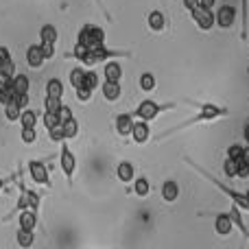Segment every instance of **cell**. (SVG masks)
I'll return each instance as SVG.
<instances>
[{"label": "cell", "mask_w": 249, "mask_h": 249, "mask_svg": "<svg viewBox=\"0 0 249 249\" xmlns=\"http://www.w3.org/2000/svg\"><path fill=\"white\" fill-rule=\"evenodd\" d=\"M188 105H195V107H199V112L195 114L193 118H188V121L175 124V127H171L168 131H164L162 136H158L155 140H162V138L171 136V133H177L181 131V129H188V127H195V124H201V123H212V121H219V118H225L230 114L228 107H221V105H214V103H197V101H186Z\"/></svg>", "instance_id": "cell-1"}, {"label": "cell", "mask_w": 249, "mask_h": 249, "mask_svg": "<svg viewBox=\"0 0 249 249\" xmlns=\"http://www.w3.org/2000/svg\"><path fill=\"white\" fill-rule=\"evenodd\" d=\"M186 162H188V164H190V166H193V168H195V171H197V173H199V175H201V177H206V179H208V181H210V184H212V186H216V188H219V190H221V193H223V195H228V197H230V199H232V203H234V206H236V208H241V210H245V212H249V201H247L245 193H238V190L230 188V186H228V184H223V181H221V179H216V177H214V175H210V173H208V171H206V168H201V166H199V164H197V162H195V160L186 158Z\"/></svg>", "instance_id": "cell-2"}, {"label": "cell", "mask_w": 249, "mask_h": 249, "mask_svg": "<svg viewBox=\"0 0 249 249\" xmlns=\"http://www.w3.org/2000/svg\"><path fill=\"white\" fill-rule=\"evenodd\" d=\"M175 107H177V103H155L153 99H144V101H140V105H138L131 114H133V118H138V121L151 123L162 112H171V109H175Z\"/></svg>", "instance_id": "cell-3"}, {"label": "cell", "mask_w": 249, "mask_h": 249, "mask_svg": "<svg viewBox=\"0 0 249 249\" xmlns=\"http://www.w3.org/2000/svg\"><path fill=\"white\" fill-rule=\"evenodd\" d=\"M77 44L83 48H88V51L105 46V31L96 24H83L81 31H79V35H77Z\"/></svg>", "instance_id": "cell-4"}, {"label": "cell", "mask_w": 249, "mask_h": 249, "mask_svg": "<svg viewBox=\"0 0 249 249\" xmlns=\"http://www.w3.org/2000/svg\"><path fill=\"white\" fill-rule=\"evenodd\" d=\"M59 168L64 173L66 181L68 186H72V179H74V173H77V155L72 153V149L68 146V142H61V151H59Z\"/></svg>", "instance_id": "cell-5"}, {"label": "cell", "mask_w": 249, "mask_h": 249, "mask_svg": "<svg viewBox=\"0 0 249 249\" xmlns=\"http://www.w3.org/2000/svg\"><path fill=\"white\" fill-rule=\"evenodd\" d=\"M26 168H29V175L31 179L35 181V184L39 186H46V188H51V177H48V166L42 162V160H29L26 162Z\"/></svg>", "instance_id": "cell-6"}, {"label": "cell", "mask_w": 249, "mask_h": 249, "mask_svg": "<svg viewBox=\"0 0 249 249\" xmlns=\"http://www.w3.org/2000/svg\"><path fill=\"white\" fill-rule=\"evenodd\" d=\"M234 22H236V9L232 4H221L214 11V24L219 29H230Z\"/></svg>", "instance_id": "cell-7"}, {"label": "cell", "mask_w": 249, "mask_h": 249, "mask_svg": "<svg viewBox=\"0 0 249 249\" xmlns=\"http://www.w3.org/2000/svg\"><path fill=\"white\" fill-rule=\"evenodd\" d=\"M190 16H193L195 24H197L201 31H210L212 26H214V11H210V9L197 7L193 13H190Z\"/></svg>", "instance_id": "cell-8"}, {"label": "cell", "mask_w": 249, "mask_h": 249, "mask_svg": "<svg viewBox=\"0 0 249 249\" xmlns=\"http://www.w3.org/2000/svg\"><path fill=\"white\" fill-rule=\"evenodd\" d=\"M133 124H136V118H133V114H129V112L118 114V116H116V121H114V127H116V133H118V136H123V138L131 136V131H133Z\"/></svg>", "instance_id": "cell-9"}, {"label": "cell", "mask_w": 249, "mask_h": 249, "mask_svg": "<svg viewBox=\"0 0 249 249\" xmlns=\"http://www.w3.org/2000/svg\"><path fill=\"white\" fill-rule=\"evenodd\" d=\"M232 230H234V223H232L230 212H219V214L214 216V232L219 234V236H230Z\"/></svg>", "instance_id": "cell-10"}, {"label": "cell", "mask_w": 249, "mask_h": 249, "mask_svg": "<svg viewBox=\"0 0 249 249\" xmlns=\"http://www.w3.org/2000/svg\"><path fill=\"white\" fill-rule=\"evenodd\" d=\"M131 140L136 142V144H146V142L151 140V127H149V123L136 121V124H133V131H131Z\"/></svg>", "instance_id": "cell-11"}, {"label": "cell", "mask_w": 249, "mask_h": 249, "mask_svg": "<svg viewBox=\"0 0 249 249\" xmlns=\"http://www.w3.org/2000/svg\"><path fill=\"white\" fill-rule=\"evenodd\" d=\"M44 61L46 59H44L42 46H39V44H31V46L26 48V64H29V68H33V70L42 68Z\"/></svg>", "instance_id": "cell-12"}, {"label": "cell", "mask_w": 249, "mask_h": 249, "mask_svg": "<svg viewBox=\"0 0 249 249\" xmlns=\"http://www.w3.org/2000/svg\"><path fill=\"white\" fill-rule=\"evenodd\" d=\"M103 79L105 81H114V83H121L123 79V66L118 59H112L103 66Z\"/></svg>", "instance_id": "cell-13"}, {"label": "cell", "mask_w": 249, "mask_h": 249, "mask_svg": "<svg viewBox=\"0 0 249 249\" xmlns=\"http://www.w3.org/2000/svg\"><path fill=\"white\" fill-rule=\"evenodd\" d=\"M101 94H103V99L107 101V103H116V101L121 99V94H123V88H121V83L103 81L101 83Z\"/></svg>", "instance_id": "cell-14"}, {"label": "cell", "mask_w": 249, "mask_h": 249, "mask_svg": "<svg viewBox=\"0 0 249 249\" xmlns=\"http://www.w3.org/2000/svg\"><path fill=\"white\" fill-rule=\"evenodd\" d=\"M116 177L123 184H131V181L136 179V166H133L131 162H127V160H123L116 166Z\"/></svg>", "instance_id": "cell-15"}, {"label": "cell", "mask_w": 249, "mask_h": 249, "mask_svg": "<svg viewBox=\"0 0 249 249\" xmlns=\"http://www.w3.org/2000/svg\"><path fill=\"white\" fill-rule=\"evenodd\" d=\"M162 199L166 203H175L179 199V184L175 179H166L162 184Z\"/></svg>", "instance_id": "cell-16"}, {"label": "cell", "mask_w": 249, "mask_h": 249, "mask_svg": "<svg viewBox=\"0 0 249 249\" xmlns=\"http://www.w3.org/2000/svg\"><path fill=\"white\" fill-rule=\"evenodd\" d=\"M35 225H37V212L24 210L18 214V230H29V232H33Z\"/></svg>", "instance_id": "cell-17"}, {"label": "cell", "mask_w": 249, "mask_h": 249, "mask_svg": "<svg viewBox=\"0 0 249 249\" xmlns=\"http://www.w3.org/2000/svg\"><path fill=\"white\" fill-rule=\"evenodd\" d=\"M0 70L11 77H16V64H13V57H11V51L7 46H0Z\"/></svg>", "instance_id": "cell-18"}, {"label": "cell", "mask_w": 249, "mask_h": 249, "mask_svg": "<svg viewBox=\"0 0 249 249\" xmlns=\"http://www.w3.org/2000/svg\"><path fill=\"white\" fill-rule=\"evenodd\" d=\"M146 24H149L151 31H155V33H160V31L166 29V18H164L162 11H158V9H153V11L146 16Z\"/></svg>", "instance_id": "cell-19"}, {"label": "cell", "mask_w": 249, "mask_h": 249, "mask_svg": "<svg viewBox=\"0 0 249 249\" xmlns=\"http://www.w3.org/2000/svg\"><path fill=\"white\" fill-rule=\"evenodd\" d=\"M29 88H31V79L26 77V74H16L13 77V83H11V90H13V94L16 96H24V94H29Z\"/></svg>", "instance_id": "cell-20"}, {"label": "cell", "mask_w": 249, "mask_h": 249, "mask_svg": "<svg viewBox=\"0 0 249 249\" xmlns=\"http://www.w3.org/2000/svg\"><path fill=\"white\" fill-rule=\"evenodd\" d=\"M44 92H46V96H51V99H64V83H61V79H57V77L48 79Z\"/></svg>", "instance_id": "cell-21"}, {"label": "cell", "mask_w": 249, "mask_h": 249, "mask_svg": "<svg viewBox=\"0 0 249 249\" xmlns=\"http://www.w3.org/2000/svg\"><path fill=\"white\" fill-rule=\"evenodd\" d=\"M57 39H59V31L55 29V24H44L39 29V42L42 44H53L55 46Z\"/></svg>", "instance_id": "cell-22"}, {"label": "cell", "mask_w": 249, "mask_h": 249, "mask_svg": "<svg viewBox=\"0 0 249 249\" xmlns=\"http://www.w3.org/2000/svg\"><path fill=\"white\" fill-rule=\"evenodd\" d=\"M249 37V0H241V39Z\"/></svg>", "instance_id": "cell-23"}, {"label": "cell", "mask_w": 249, "mask_h": 249, "mask_svg": "<svg viewBox=\"0 0 249 249\" xmlns=\"http://www.w3.org/2000/svg\"><path fill=\"white\" fill-rule=\"evenodd\" d=\"M22 112H24V109H22L20 105H18L16 96H13V101H9V103L4 105V118H7L9 123H18V121H20Z\"/></svg>", "instance_id": "cell-24"}, {"label": "cell", "mask_w": 249, "mask_h": 249, "mask_svg": "<svg viewBox=\"0 0 249 249\" xmlns=\"http://www.w3.org/2000/svg\"><path fill=\"white\" fill-rule=\"evenodd\" d=\"M83 88H88L90 92H96L101 88V77L94 68H86V77H83Z\"/></svg>", "instance_id": "cell-25"}, {"label": "cell", "mask_w": 249, "mask_h": 249, "mask_svg": "<svg viewBox=\"0 0 249 249\" xmlns=\"http://www.w3.org/2000/svg\"><path fill=\"white\" fill-rule=\"evenodd\" d=\"M230 216H232V223L236 225L238 230H241V234H243V238L245 241H249V228L245 225V221H243V214H241V208H236V206H232V210H230Z\"/></svg>", "instance_id": "cell-26"}, {"label": "cell", "mask_w": 249, "mask_h": 249, "mask_svg": "<svg viewBox=\"0 0 249 249\" xmlns=\"http://www.w3.org/2000/svg\"><path fill=\"white\" fill-rule=\"evenodd\" d=\"M16 243H18V247H20V249H31L35 245V234L29 232V230H18Z\"/></svg>", "instance_id": "cell-27"}, {"label": "cell", "mask_w": 249, "mask_h": 249, "mask_svg": "<svg viewBox=\"0 0 249 249\" xmlns=\"http://www.w3.org/2000/svg\"><path fill=\"white\" fill-rule=\"evenodd\" d=\"M37 121H39V114L37 112H33V109H24L18 123H20L22 129H35V127H37Z\"/></svg>", "instance_id": "cell-28"}, {"label": "cell", "mask_w": 249, "mask_h": 249, "mask_svg": "<svg viewBox=\"0 0 249 249\" xmlns=\"http://www.w3.org/2000/svg\"><path fill=\"white\" fill-rule=\"evenodd\" d=\"M61 133H64V140L68 142V140H72V138H77L79 136V123H77V118H70V121H66V123H61Z\"/></svg>", "instance_id": "cell-29"}, {"label": "cell", "mask_w": 249, "mask_h": 249, "mask_svg": "<svg viewBox=\"0 0 249 249\" xmlns=\"http://www.w3.org/2000/svg\"><path fill=\"white\" fill-rule=\"evenodd\" d=\"M133 193H136V197L144 199L151 195V181L146 179V177H138V179H133Z\"/></svg>", "instance_id": "cell-30"}, {"label": "cell", "mask_w": 249, "mask_h": 249, "mask_svg": "<svg viewBox=\"0 0 249 249\" xmlns=\"http://www.w3.org/2000/svg\"><path fill=\"white\" fill-rule=\"evenodd\" d=\"M83 77H86V68H83V66L72 68V70H70V86H72L74 90L83 88Z\"/></svg>", "instance_id": "cell-31"}, {"label": "cell", "mask_w": 249, "mask_h": 249, "mask_svg": "<svg viewBox=\"0 0 249 249\" xmlns=\"http://www.w3.org/2000/svg\"><path fill=\"white\" fill-rule=\"evenodd\" d=\"M155 86H158V81H155L153 72H142L140 74V90L142 92H153Z\"/></svg>", "instance_id": "cell-32"}, {"label": "cell", "mask_w": 249, "mask_h": 249, "mask_svg": "<svg viewBox=\"0 0 249 249\" xmlns=\"http://www.w3.org/2000/svg\"><path fill=\"white\" fill-rule=\"evenodd\" d=\"M26 193V203H29V210L37 212L39 206H42V199H39V195L35 193V190H24Z\"/></svg>", "instance_id": "cell-33"}, {"label": "cell", "mask_w": 249, "mask_h": 249, "mask_svg": "<svg viewBox=\"0 0 249 249\" xmlns=\"http://www.w3.org/2000/svg\"><path fill=\"white\" fill-rule=\"evenodd\" d=\"M42 123H44V127H46V131H51V129H55V127H59V116L57 114H51V112H44L42 114Z\"/></svg>", "instance_id": "cell-34"}, {"label": "cell", "mask_w": 249, "mask_h": 249, "mask_svg": "<svg viewBox=\"0 0 249 249\" xmlns=\"http://www.w3.org/2000/svg\"><path fill=\"white\" fill-rule=\"evenodd\" d=\"M61 99H51V96H46L44 99V112H51V114H59L61 109Z\"/></svg>", "instance_id": "cell-35"}, {"label": "cell", "mask_w": 249, "mask_h": 249, "mask_svg": "<svg viewBox=\"0 0 249 249\" xmlns=\"http://www.w3.org/2000/svg\"><path fill=\"white\" fill-rule=\"evenodd\" d=\"M223 171H225V175H228V177H236V175H238V162H236V160L225 158Z\"/></svg>", "instance_id": "cell-36"}, {"label": "cell", "mask_w": 249, "mask_h": 249, "mask_svg": "<svg viewBox=\"0 0 249 249\" xmlns=\"http://www.w3.org/2000/svg\"><path fill=\"white\" fill-rule=\"evenodd\" d=\"M20 138H22L24 144H35V140H37V131H35V129H22Z\"/></svg>", "instance_id": "cell-37"}, {"label": "cell", "mask_w": 249, "mask_h": 249, "mask_svg": "<svg viewBox=\"0 0 249 249\" xmlns=\"http://www.w3.org/2000/svg\"><path fill=\"white\" fill-rule=\"evenodd\" d=\"M243 149H245V146L243 144H230V149H228V158L230 160H241V155H243Z\"/></svg>", "instance_id": "cell-38"}, {"label": "cell", "mask_w": 249, "mask_h": 249, "mask_svg": "<svg viewBox=\"0 0 249 249\" xmlns=\"http://www.w3.org/2000/svg\"><path fill=\"white\" fill-rule=\"evenodd\" d=\"M74 94H77L79 103H88V101L92 99V94H94V92H90L88 88H79V90H74Z\"/></svg>", "instance_id": "cell-39"}, {"label": "cell", "mask_w": 249, "mask_h": 249, "mask_svg": "<svg viewBox=\"0 0 249 249\" xmlns=\"http://www.w3.org/2000/svg\"><path fill=\"white\" fill-rule=\"evenodd\" d=\"M11 83H13V77L7 72L0 70V90H11Z\"/></svg>", "instance_id": "cell-40"}, {"label": "cell", "mask_w": 249, "mask_h": 249, "mask_svg": "<svg viewBox=\"0 0 249 249\" xmlns=\"http://www.w3.org/2000/svg\"><path fill=\"white\" fill-rule=\"evenodd\" d=\"M57 116H59V123H66V121H70L74 114H72V109H70L68 105H61V109H59V114H57Z\"/></svg>", "instance_id": "cell-41"}, {"label": "cell", "mask_w": 249, "mask_h": 249, "mask_svg": "<svg viewBox=\"0 0 249 249\" xmlns=\"http://www.w3.org/2000/svg\"><path fill=\"white\" fill-rule=\"evenodd\" d=\"M48 138H51L53 142H64V133H61V124L59 127H55V129H51V131H48Z\"/></svg>", "instance_id": "cell-42"}, {"label": "cell", "mask_w": 249, "mask_h": 249, "mask_svg": "<svg viewBox=\"0 0 249 249\" xmlns=\"http://www.w3.org/2000/svg\"><path fill=\"white\" fill-rule=\"evenodd\" d=\"M39 46H42V53H44V59H53V57H55V46H53V44H42L39 42Z\"/></svg>", "instance_id": "cell-43"}, {"label": "cell", "mask_w": 249, "mask_h": 249, "mask_svg": "<svg viewBox=\"0 0 249 249\" xmlns=\"http://www.w3.org/2000/svg\"><path fill=\"white\" fill-rule=\"evenodd\" d=\"M236 177H241V179H247L249 177V164L243 162V160H238V175Z\"/></svg>", "instance_id": "cell-44"}, {"label": "cell", "mask_w": 249, "mask_h": 249, "mask_svg": "<svg viewBox=\"0 0 249 249\" xmlns=\"http://www.w3.org/2000/svg\"><path fill=\"white\" fill-rule=\"evenodd\" d=\"M13 96H16L13 94V90H0V105L4 107L9 101H13Z\"/></svg>", "instance_id": "cell-45"}, {"label": "cell", "mask_w": 249, "mask_h": 249, "mask_svg": "<svg viewBox=\"0 0 249 249\" xmlns=\"http://www.w3.org/2000/svg\"><path fill=\"white\" fill-rule=\"evenodd\" d=\"M181 2H184V7H186V11L188 13H193L195 9L199 7V0H181Z\"/></svg>", "instance_id": "cell-46"}, {"label": "cell", "mask_w": 249, "mask_h": 249, "mask_svg": "<svg viewBox=\"0 0 249 249\" xmlns=\"http://www.w3.org/2000/svg\"><path fill=\"white\" fill-rule=\"evenodd\" d=\"M216 4V0H199V7L201 9H210L212 11V7H214Z\"/></svg>", "instance_id": "cell-47"}, {"label": "cell", "mask_w": 249, "mask_h": 249, "mask_svg": "<svg viewBox=\"0 0 249 249\" xmlns=\"http://www.w3.org/2000/svg\"><path fill=\"white\" fill-rule=\"evenodd\" d=\"M94 2H96V4H99V7H101V9H103V13H105V18H107V20H112V16H109V13H107V11H105V7H103V2H101V0H94Z\"/></svg>", "instance_id": "cell-48"}, {"label": "cell", "mask_w": 249, "mask_h": 249, "mask_svg": "<svg viewBox=\"0 0 249 249\" xmlns=\"http://www.w3.org/2000/svg\"><path fill=\"white\" fill-rule=\"evenodd\" d=\"M245 142H247V146H249V123L245 124Z\"/></svg>", "instance_id": "cell-49"}, {"label": "cell", "mask_w": 249, "mask_h": 249, "mask_svg": "<svg viewBox=\"0 0 249 249\" xmlns=\"http://www.w3.org/2000/svg\"><path fill=\"white\" fill-rule=\"evenodd\" d=\"M2 190H4V179L0 177V193H2Z\"/></svg>", "instance_id": "cell-50"}, {"label": "cell", "mask_w": 249, "mask_h": 249, "mask_svg": "<svg viewBox=\"0 0 249 249\" xmlns=\"http://www.w3.org/2000/svg\"><path fill=\"white\" fill-rule=\"evenodd\" d=\"M245 197H247V201H249V188L245 190Z\"/></svg>", "instance_id": "cell-51"}]
</instances>
